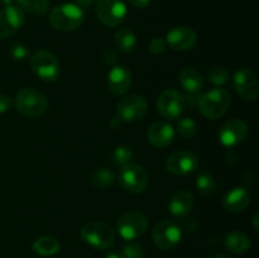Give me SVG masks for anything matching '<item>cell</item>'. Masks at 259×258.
<instances>
[{"label": "cell", "instance_id": "1", "mask_svg": "<svg viewBox=\"0 0 259 258\" xmlns=\"http://www.w3.org/2000/svg\"><path fill=\"white\" fill-rule=\"evenodd\" d=\"M83 23V12L80 5L65 3L53 8L50 13V24L60 32H72Z\"/></svg>", "mask_w": 259, "mask_h": 258}, {"label": "cell", "instance_id": "2", "mask_svg": "<svg viewBox=\"0 0 259 258\" xmlns=\"http://www.w3.org/2000/svg\"><path fill=\"white\" fill-rule=\"evenodd\" d=\"M232 103V96L225 89H212L197 99V106L207 119H219L224 115Z\"/></svg>", "mask_w": 259, "mask_h": 258}, {"label": "cell", "instance_id": "3", "mask_svg": "<svg viewBox=\"0 0 259 258\" xmlns=\"http://www.w3.org/2000/svg\"><path fill=\"white\" fill-rule=\"evenodd\" d=\"M81 238L86 244L99 250L110 248L115 242V230L104 222H89L80 230Z\"/></svg>", "mask_w": 259, "mask_h": 258}, {"label": "cell", "instance_id": "4", "mask_svg": "<svg viewBox=\"0 0 259 258\" xmlns=\"http://www.w3.org/2000/svg\"><path fill=\"white\" fill-rule=\"evenodd\" d=\"M15 109L22 115L35 118L47 110V98L34 88H24L15 95L14 99Z\"/></svg>", "mask_w": 259, "mask_h": 258}, {"label": "cell", "instance_id": "5", "mask_svg": "<svg viewBox=\"0 0 259 258\" xmlns=\"http://www.w3.org/2000/svg\"><path fill=\"white\" fill-rule=\"evenodd\" d=\"M148 228V219L141 211H126L116 222V229L123 239L132 242L142 237Z\"/></svg>", "mask_w": 259, "mask_h": 258}, {"label": "cell", "instance_id": "6", "mask_svg": "<svg viewBox=\"0 0 259 258\" xmlns=\"http://www.w3.org/2000/svg\"><path fill=\"white\" fill-rule=\"evenodd\" d=\"M148 174L138 164L128 163L121 167L118 175V181L125 191L131 194H142L148 186Z\"/></svg>", "mask_w": 259, "mask_h": 258}, {"label": "cell", "instance_id": "7", "mask_svg": "<svg viewBox=\"0 0 259 258\" xmlns=\"http://www.w3.org/2000/svg\"><path fill=\"white\" fill-rule=\"evenodd\" d=\"M182 229L176 222L164 219L154 227L152 240L154 245L162 250H169L181 242Z\"/></svg>", "mask_w": 259, "mask_h": 258}, {"label": "cell", "instance_id": "8", "mask_svg": "<svg viewBox=\"0 0 259 258\" xmlns=\"http://www.w3.org/2000/svg\"><path fill=\"white\" fill-rule=\"evenodd\" d=\"M32 71L45 82H55L60 76V62L52 53L38 51L30 58Z\"/></svg>", "mask_w": 259, "mask_h": 258}, {"label": "cell", "instance_id": "9", "mask_svg": "<svg viewBox=\"0 0 259 258\" xmlns=\"http://www.w3.org/2000/svg\"><path fill=\"white\" fill-rule=\"evenodd\" d=\"M187 100L181 93L174 89L164 90L157 100V110L162 118L175 120L184 114Z\"/></svg>", "mask_w": 259, "mask_h": 258}, {"label": "cell", "instance_id": "10", "mask_svg": "<svg viewBox=\"0 0 259 258\" xmlns=\"http://www.w3.org/2000/svg\"><path fill=\"white\" fill-rule=\"evenodd\" d=\"M95 10L100 22L110 28L120 25L126 17L124 0H98Z\"/></svg>", "mask_w": 259, "mask_h": 258}, {"label": "cell", "instance_id": "11", "mask_svg": "<svg viewBox=\"0 0 259 258\" xmlns=\"http://www.w3.org/2000/svg\"><path fill=\"white\" fill-rule=\"evenodd\" d=\"M148 109L147 100L141 95H129L116 105V115L123 121H137L143 118Z\"/></svg>", "mask_w": 259, "mask_h": 258}, {"label": "cell", "instance_id": "12", "mask_svg": "<svg viewBox=\"0 0 259 258\" xmlns=\"http://www.w3.org/2000/svg\"><path fill=\"white\" fill-rule=\"evenodd\" d=\"M199 167V157L189 151H180L171 154L166 161V169L176 176H186Z\"/></svg>", "mask_w": 259, "mask_h": 258}, {"label": "cell", "instance_id": "13", "mask_svg": "<svg viewBox=\"0 0 259 258\" xmlns=\"http://www.w3.org/2000/svg\"><path fill=\"white\" fill-rule=\"evenodd\" d=\"M234 88L245 101H255L258 99V78L250 68L243 67L235 72Z\"/></svg>", "mask_w": 259, "mask_h": 258}, {"label": "cell", "instance_id": "14", "mask_svg": "<svg viewBox=\"0 0 259 258\" xmlns=\"http://www.w3.org/2000/svg\"><path fill=\"white\" fill-rule=\"evenodd\" d=\"M24 12L17 5H8L0 10V38L15 34L24 24Z\"/></svg>", "mask_w": 259, "mask_h": 258}, {"label": "cell", "instance_id": "15", "mask_svg": "<svg viewBox=\"0 0 259 258\" xmlns=\"http://www.w3.org/2000/svg\"><path fill=\"white\" fill-rule=\"evenodd\" d=\"M248 136V125L243 120L234 119L223 124L219 129V141L225 147H235L244 142Z\"/></svg>", "mask_w": 259, "mask_h": 258}, {"label": "cell", "instance_id": "16", "mask_svg": "<svg viewBox=\"0 0 259 258\" xmlns=\"http://www.w3.org/2000/svg\"><path fill=\"white\" fill-rule=\"evenodd\" d=\"M167 46L174 51H190L196 46L197 35L189 27H175L166 34Z\"/></svg>", "mask_w": 259, "mask_h": 258}, {"label": "cell", "instance_id": "17", "mask_svg": "<svg viewBox=\"0 0 259 258\" xmlns=\"http://www.w3.org/2000/svg\"><path fill=\"white\" fill-rule=\"evenodd\" d=\"M108 89L114 95H124L132 86V73L125 66L115 65L108 75Z\"/></svg>", "mask_w": 259, "mask_h": 258}, {"label": "cell", "instance_id": "18", "mask_svg": "<svg viewBox=\"0 0 259 258\" xmlns=\"http://www.w3.org/2000/svg\"><path fill=\"white\" fill-rule=\"evenodd\" d=\"M175 138V129L167 121H156L149 126L147 132V139L149 143L158 148H163L171 144Z\"/></svg>", "mask_w": 259, "mask_h": 258}, {"label": "cell", "instance_id": "19", "mask_svg": "<svg viewBox=\"0 0 259 258\" xmlns=\"http://www.w3.org/2000/svg\"><path fill=\"white\" fill-rule=\"evenodd\" d=\"M250 194L244 187H234L223 197V206L230 212H242L249 206Z\"/></svg>", "mask_w": 259, "mask_h": 258}, {"label": "cell", "instance_id": "20", "mask_svg": "<svg viewBox=\"0 0 259 258\" xmlns=\"http://www.w3.org/2000/svg\"><path fill=\"white\" fill-rule=\"evenodd\" d=\"M195 199L192 194L186 190H179L171 196L168 202L169 211L177 218H184L194 209Z\"/></svg>", "mask_w": 259, "mask_h": 258}, {"label": "cell", "instance_id": "21", "mask_svg": "<svg viewBox=\"0 0 259 258\" xmlns=\"http://www.w3.org/2000/svg\"><path fill=\"white\" fill-rule=\"evenodd\" d=\"M179 81L189 94H197L204 89L205 81L201 73L194 67H184L179 72Z\"/></svg>", "mask_w": 259, "mask_h": 258}, {"label": "cell", "instance_id": "22", "mask_svg": "<svg viewBox=\"0 0 259 258\" xmlns=\"http://www.w3.org/2000/svg\"><path fill=\"white\" fill-rule=\"evenodd\" d=\"M225 247L234 254H243L250 248V240L245 234L239 232L228 233L225 235Z\"/></svg>", "mask_w": 259, "mask_h": 258}, {"label": "cell", "instance_id": "23", "mask_svg": "<svg viewBox=\"0 0 259 258\" xmlns=\"http://www.w3.org/2000/svg\"><path fill=\"white\" fill-rule=\"evenodd\" d=\"M115 46L120 52H133L137 46V35L131 28H120L115 33Z\"/></svg>", "mask_w": 259, "mask_h": 258}, {"label": "cell", "instance_id": "24", "mask_svg": "<svg viewBox=\"0 0 259 258\" xmlns=\"http://www.w3.org/2000/svg\"><path fill=\"white\" fill-rule=\"evenodd\" d=\"M33 250L42 257H51L60 250V242L53 237H40L33 243Z\"/></svg>", "mask_w": 259, "mask_h": 258}, {"label": "cell", "instance_id": "25", "mask_svg": "<svg viewBox=\"0 0 259 258\" xmlns=\"http://www.w3.org/2000/svg\"><path fill=\"white\" fill-rule=\"evenodd\" d=\"M196 187L202 196H212L217 190V181L210 172L202 171L200 172L196 179Z\"/></svg>", "mask_w": 259, "mask_h": 258}, {"label": "cell", "instance_id": "26", "mask_svg": "<svg viewBox=\"0 0 259 258\" xmlns=\"http://www.w3.org/2000/svg\"><path fill=\"white\" fill-rule=\"evenodd\" d=\"M91 181L99 189H108L115 182V174L106 167H100L94 171Z\"/></svg>", "mask_w": 259, "mask_h": 258}, {"label": "cell", "instance_id": "27", "mask_svg": "<svg viewBox=\"0 0 259 258\" xmlns=\"http://www.w3.org/2000/svg\"><path fill=\"white\" fill-rule=\"evenodd\" d=\"M207 78L211 83L217 86L225 85L230 80V72L224 66H215L207 71Z\"/></svg>", "mask_w": 259, "mask_h": 258}, {"label": "cell", "instance_id": "28", "mask_svg": "<svg viewBox=\"0 0 259 258\" xmlns=\"http://www.w3.org/2000/svg\"><path fill=\"white\" fill-rule=\"evenodd\" d=\"M177 132L184 139H191L197 132V125L192 118H182L177 123Z\"/></svg>", "mask_w": 259, "mask_h": 258}, {"label": "cell", "instance_id": "29", "mask_svg": "<svg viewBox=\"0 0 259 258\" xmlns=\"http://www.w3.org/2000/svg\"><path fill=\"white\" fill-rule=\"evenodd\" d=\"M133 159V151L126 146H119L116 147L115 151L113 153V161L115 164L119 166H125L129 162Z\"/></svg>", "mask_w": 259, "mask_h": 258}, {"label": "cell", "instance_id": "30", "mask_svg": "<svg viewBox=\"0 0 259 258\" xmlns=\"http://www.w3.org/2000/svg\"><path fill=\"white\" fill-rule=\"evenodd\" d=\"M121 254L124 258H144L143 248L137 243H128L124 245Z\"/></svg>", "mask_w": 259, "mask_h": 258}, {"label": "cell", "instance_id": "31", "mask_svg": "<svg viewBox=\"0 0 259 258\" xmlns=\"http://www.w3.org/2000/svg\"><path fill=\"white\" fill-rule=\"evenodd\" d=\"M9 53H10V56H12L13 60L22 61V60H24V58L28 57V55H29V51H28L27 46L22 45V43H14V45L10 46Z\"/></svg>", "mask_w": 259, "mask_h": 258}, {"label": "cell", "instance_id": "32", "mask_svg": "<svg viewBox=\"0 0 259 258\" xmlns=\"http://www.w3.org/2000/svg\"><path fill=\"white\" fill-rule=\"evenodd\" d=\"M167 48V43L163 38H153V39L149 42L148 45V50L151 51V53L153 55H162V53L166 51Z\"/></svg>", "mask_w": 259, "mask_h": 258}, {"label": "cell", "instance_id": "33", "mask_svg": "<svg viewBox=\"0 0 259 258\" xmlns=\"http://www.w3.org/2000/svg\"><path fill=\"white\" fill-rule=\"evenodd\" d=\"M48 8H50V4H48L47 0H34L32 7V12L35 13V14L43 15L47 13Z\"/></svg>", "mask_w": 259, "mask_h": 258}, {"label": "cell", "instance_id": "34", "mask_svg": "<svg viewBox=\"0 0 259 258\" xmlns=\"http://www.w3.org/2000/svg\"><path fill=\"white\" fill-rule=\"evenodd\" d=\"M103 60L108 65H115L118 61V53L114 50H106L103 55Z\"/></svg>", "mask_w": 259, "mask_h": 258}, {"label": "cell", "instance_id": "35", "mask_svg": "<svg viewBox=\"0 0 259 258\" xmlns=\"http://www.w3.org/2000/svg\"><path fill=\"white\" fill-rule=\"evenodd\" d=\"M12 106V99L8 95H4V94H0V114L8 111Z\"/></svg>", "mask_w": 259, "mask_h": 258}, {"label": "cell", "instance_id": "36", "mask_svg": "<svg viewBox=\"0 0 259 258\" xmlns=\"http://www.w3.org/2000/svg\"><path fill=\"white\" fill-rule=\"evenodd\" d=\"M33 3H34V0H14V5L19 7L23 12H24V10L32 12Z\"/></svg>", "mask_w": 259, "mask_h": 258}, {"label": "cell", "instance_id": "37", "mask_svg": "<svg viewBox=\"0 0 259 258\" xmlns=\"http://www.w3.org/2000/svg\"><path fill=\"white\" fill-rule=\"evenodd\" d=\"M151 2L152 0H129V3L138 9H144L151 4Z\"/></svg>", "mask_w": 259, "mask_h": 258}, {"label": "cell", "instance_id": "38", "mask_svg": "<svg viewBox=\"0 0 259 258\" xmlns=\"http://www.w3.org/2000/svg\"><path fill=\"white\" fill-rule=\"evenodd\" d=\"M121 125H123V120H121L120 118H118V116H115V118H113L110 120V126L111 129H114V131L119 129Z\"/></svg>", "mask_w": 259, "mask_h": 258}, {"label": "cell", "instance_id": "39", "mask_svg": "<svg viewBox=\"0 0 259 258\" xmlns=\"http://www.w3.org/2000/svg\"><path fill=\"white\" fill-rule=\"evenodd\" d=\"M192 224H197L196 220L195 219H187L186 220V229L190 230V232H194V230L196 229L195 227H192Z\"/></svg>", "mask_w": 259, "mask_h": 258}, {"label": "cell", "instance_id": "40", "mask_svg": "<svg viewBox=\"0 0 259 258\" xmlns=\"http://www.w3.org/2000/svg\"><path fill=\"white\" fill-rule=\"evenodd\" d=\"M94 2L95 0H76L77 5H80V7H90Z\"/></svg>", "mask_w": 259, "mask_h": 258}, {"label": "cell", "instance_id": "41", "mask_svg": "<svg viewBox=\"0 0 259 258\" xmlns=\"http://www.w3.org/2000/svg\"><path fill=\"white\" fill-rule=\"evenodd\" d=\"M105 258H124L123 254H121V252H110L108 253V255H106Z\"/></svg>", "mask_w": 259, "mask_h": 258}, {"label": "cell", "instance_id": "42", "mask_svg": "<svg viewBox=\"0 0 259 258\" xmlns=\"http://www.w3.org/2000/svg\"><path fill=\"white\" fill-rule=\"evenodd\" d=\"M258 217H259V214L258 212H255V215H254V218H253V224H254V229H255V232H258Z\"/></svg>", "mask_w": 259, "mask_h": 258}, {"label": "cell", "instance_id": "43", "mask_svg": "<svg viewBox=\"0 0 259 258\" xmlns=\"http://www.w3.org/2000/svg\"><path fill=\"white\" fill-rule=\"evenodd\" d=\"M210 258H232V257H229L228 254H224V253H218V254L211 255Z\"/></svg>", "mask_w": 259, "mask_h": 258}, {"label": "cell", "instance_id": "44", "mask_svg": "<svg viewBox=\"0 0 259 258\" xmlns=\"http://www.w3.org/2000/svg\"><path fill=\"white\" fill-rule=\"evenodd\" d=\"M0 4L5 5V7H8V5H13L14 4V0H0Z\"/></svg>", "mask_w": 259, "mask_h": 258}]
</instances>
